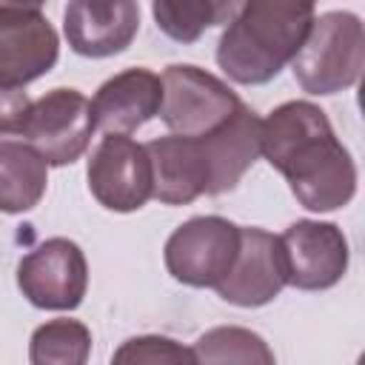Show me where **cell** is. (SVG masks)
<instances>
[{
    "label": "cell",
    "mask_w": 365,
    "mask_h": 365,
    "mask_svg": "<svg viewBox=\"0 0 365 365\" xmlns=\"http://www.w3.org/2000/svg\"><path fill=\"white\" fill-rule=\"evenodd\" d=\"M259 157L285 177L308 211L345 208L356 194V163L334 134L328 114L311 100H288L262 120Z\"/></svg>",
    "instance_id": "6da1fadb"
},
{
    "label": "cell",
    "mask_w": 365,
    "mask_h": 365,
    "mask_svg": "<svg viewBox=\"0 0 365 365\" xmlns=\"http://www.w3.org/2000/svg\"><path fill=\"white\" fill-rule=\"evenodd\" d=\"M314 17L317 9L305 0L237 3L217 43V66L240 86H262L291 66Z\"/></svg>",
    "instance_id": "7a4b0ae2"
},
{
    "label": "cell",
    "mask_w": 365,
    "mask_h": 365,
    "mask_svg": "<svg viewBox=\"0 0 365 365\" xmlns=\"http://www.w3.org/2000/svg\"><path fill=\"white\" fill-rule=\"evenodd\" d=\"M365 66V29L354 11L317 14L305 43L291 60L294 80L314 97H331L356 86Z\"/></svg>",
    "instance_id": "3957f363"
},
{
    "label": "cell",
    "mask_w": 365,
    "mask_h": 365,
    "mask_svg": "<svg viewBox=\"0 0 365 365\" xmlns=\"http://www.w3.org/2000/svg\"><path fill=\"white\" fill-rule=\"evenodd\" d=\"M160 83H163L160 120L177 137H191V140L208 137L220 131L245 106L237 97V91L228 88V83L191 63L168 66Z\"/></svg>",
    "instance_id": "277c9868"
},
{
    "label": "cell",
    "mask_w": 365,
    "mask_h": 365,
    "mask_svg": "<svg viewBox=\"0 0 365 365\" xmlns=\"http://www.w3.org/2000/svg\"><path fill=\"white\" fill-rule=\"evenodd\" d=\"M240 251V225L225 217H191L171 231L163 248L165 271L191 288H217Z\"/></svg>",
    "instance_id": "5b68a950"
},
{
    "label": "cell",
    "mask_w": 365,
    "mask_h": 365,
    "mask_svg": "<svg viewBox=\"0 0 365 365\" xmlns=\"http://www.w3.org/2000/svg\"><path fill=\"white\" fill-rule=\"evenodd\" d=\"M94 134L91 100L77 88H51L31 103L20 137L31 145L46 165H71L77 163Z\"/></svg>",
    "instance_id": "8992f818"
},
{
    "label": "cell",
    "mask_w": 365,
    "mask_h": 365,
    "mask_svg": "<svg viewBox=\"0 0 365 365\" xmlns=\"http://www.w3.org/2000/svg\"><path fill=\"white\" fill-rule=\"evenodd\" d=\"M86 180L91 197L117 214L140 211L154 194V171L145 145L123 134H106L97 143L88 157Z\"/></svg>",
    "instance_id": "52a82bcc"
},
{
    "label": "cell",
    "mask_w": 365,
    "mask_h": 365,
    "mask_svg": "<svg viewBox=\"0 0 365 365\" xmlns=\"http://www.w3.org/2000/svg\"><path fill=\"white\" fill-rule=\"evenodd\" d=\"M17 288L43 311H74L88 291V262L68 237H51L17 262Z\"/></svg>",
    "instance_id": "ba28073f"
},
{
    "label": "cell",
    "mask_w": 365,
    "mask_h": 365,
    "mask_svg": "<svg viewBox=\"0 0 365 365\" xmlns=\"http://www.w3.org/2000/svg\"><path fill=\"white\" fill-rule=\"evenodd\" d=\"M60 37L37 3H0V86L23 88L48 74Z\"/></svg>",
    "instance_id": "9c48e42d"
},
{
    "label": "cell",
    "mask_w": 365,
    "mask_h": 365,
    "mask_svg": "<svg viewBox=\"0 0 365 365\" xmlns=\"http://www.w3.org/2000/svg\"><path fill=\"white\" fill-rule=\"evenodd\" d=\"M282 254L288 285L299 291H325L334 288L348 271V237L336 222L297 220L282 234Z\"/></svg>",
    "instance_id": "30bf717a"
},
{
    "label": "cell",
    "mask_w": 365,
    "mask_h": 365,
    "mask_svg": "<svg viewBox=\"0 0 365 365\" xmlns=\"http://www.w3.org/2000/svg\"><path fill=\"white\" fill-rule=\"evenodd\" d=\"M285 285L288 271L279 237L257 225H240L237 259L228 277L214 288L220 299L237 308H262L277 299Z\"/></svg>",
    "instance_id": "8fae6325"
},
{
    "label": "cell",
    "mask_w": 365,
    "mask_h": 365,
    "mask_svg": "<svg viewBox=\"0 0 365 365\" xmlns=\"http://www.w3.org/2000/svg\"><path fill=\"white\" fill-rule=\"evenodd\" d=\"M140 31V6L131 0H74L63 11V34L80 57H111L131 46Z\"/></svg>",
    "instance_id": "7c38bea8"
},
{
    "label": "cell",
    "mask_w": 365,
    "mask_h": 365,
    "mask_svg": "<svg viewBox=\"0 0 365 365\" xmlns=\"http://www.w3.org/2000/svg\"><path fill=\"white\" fill-rule=\"evenodd\" d=\"M163 103V83L160 74L151 68H125L114 77H108L94 100H91V117L94 128L103 134H123L128 137L140 125H145L151 117L160 114Z\"/></svg>",
    "instance_id": "4fadbf2b"
},
{
    "label": "cell",
    "mask_w": 365,
    "mask_h": 365,
    "mask_svg": "<svg viewBox=\"0 0 365 365\" xmlns=\"http://www.w3.org/2000/svg\"><path fill=\"white\" fill-rule=\"evenodd\" d=\"M154 171V200L163 205H188L208 194L211 177L200 140L191 137H157L145 143Z\"/></svg>",
    "instance_id": "5bb4252c"
},
{
    "label": "cell",
    "mask_w": 365,
    "mask_h": 365,
    "mask_svg": "<svg viewBox=\"0 0 365 365\" xmlns=\"http://www.w3.org/2000/svg\"><path fill=\"white\" fill-rule=\"evenodd\" d=\"M259 125L262 120L248 106H242L220 131L208 137H197L211 177L208 197L237 188L245 171L259 160Z\"/></svg>",
    "instance_id": "9a60e30c"
},
{
    "label": "cell",
    "mask_w": 365,
    "mask_h": 365,
    "mask_svg": "<svg viewBox=\"0 0 365 365\" xmlns=\"http://www.w3.org/2000/svg\"><path fill=\"white\" fill-rule=\"evenodd\" d=\"M48 188L46 160L23 140H0V211L26 214Z\"/></svg>",
    "instance_id": "2e32d148"
},
{
    "label": "cell",
    "mask_w": 365,
    "mask_h": 365,
    "mask_svg": "<svg viewBox=\"0 0 365 365\" xmlns=\"http://www.w3.org/2000/svg\"><path fill=\"white\" fill-rule=\"evenodd\" d=\"M197 365H277L274 348L251 328L217 325L194 342Z\"/></svg>",
    "instance_id": "e0dca14e"
},
{
    "label": "cell",
    "mask_w": 365,
    "mask_h": 365,
    "mask_svg": "<svg viewBox=\"0 0 365 365\" xmlns=\"http://www.w3.org/2000/svg\"><path fill=\"white\" fill-rule=\"evenodd\" d=\"M91 354V331L80 319H48L34 328L29 342L31 365H86Z\"/></svg>",
    "instance_id": "ac0fdd59"
},
{
    "label": "cell",
    "mask_w": 365,
    "mask_h": 365,
    "mask_svg": "<svg viewBox=\"0 0 365 365\" xmlns=\"http://www.w3.org/2000/svg\"><path fill=\"white\" fill-rule=\"evenodd\" d=\"M237 11V3H217V0H157L151 3V14L157 29L177 43H194L211 26L228 23Z\"/></svg>",
    "instance_id": "d6986e66"
},
{
    "label": "cell",
    "mask_w": 365,
    "mask_h": 365,
    "mask_svg": "<svg viewBox=\"0 0 365 365\" xmlns=\"http://www.w3.org/2000/svg\"><path fill=\"white\" fill-rule=\"evenodd\" d=\"M108 365H197L194 348L160 336V334H143L120 342Z\"/></svg>",
    "instance_id": "ffe728a7"
},
{
    "label": "cell",
    "mask_w": 365,
    "mask_h": 365,
    "mask_svg": "<svg viewBox=\"0 0 365 365\" xmlns=\"http://www.w3.org/2000/svg\"><path fill=\"white\" fill-rule=\"evenodd\" d=\"M31 100L23 88L0 86V134H20Z\"/></svg>",
    "instance_id": "44dd1931"
}]
</instances>
